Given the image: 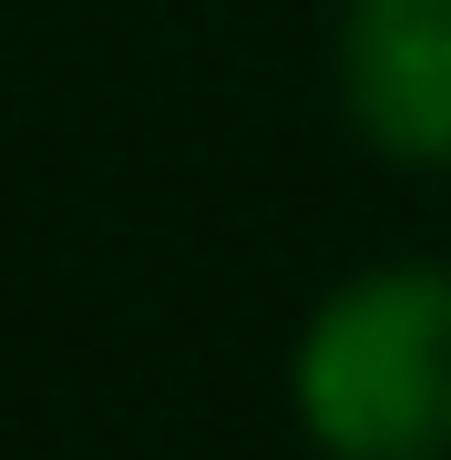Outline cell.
<instances>
[{"label": "cell", "mask_w": 451, "mask_h": 460, "mask_svg": "<svg viewBox=\"0 0 451 460\" xmlns=\"http://www.w3.org/2000/svg\"><path fill=\"white\" fill-rule=\"evenodd\" d=\"M298 420L329 460L451 450V266H369L308 317Z\"/></svg>", "instance_id": "6da1fadb"}, {"label": "cell", "mask_w": 451, "mask_h": 460, "mask_svg": "<svg viewBox=\"0 0 451 460\" xmlns=\"http://www.w3.org/2000/svg\"><path fill=\"white\" fill-rule=\"evenodd\" d=\"M338 83L380 154L451 164V0H349Z\"/></svg>", "instance_id": "7a4b0ae2"}]
</instances>
